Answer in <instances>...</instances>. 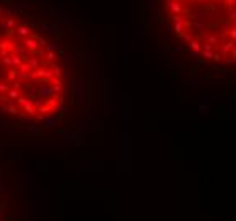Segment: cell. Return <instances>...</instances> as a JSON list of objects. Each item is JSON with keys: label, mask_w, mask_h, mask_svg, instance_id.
<instances>
[{"label": "cell", "mask_w": 236, "mask_h": 221, "mask_svg": "<svg viewBox=\"0 0 236 221\" xmlns=\"http://www.w3.org/2000/svg\"><path fill=\"white\" fill-rule=\"evenodd\" d=\"M36 27L10 19L0 34V114L46 121L63 109L65 80L56 48Z\"/></svg>", "instance_id": "6da1fadb"}, {"label": "cell", "mask_w": 236, "mask_h": 221, "mask_svg": "<svg viewBox=\"0 0 236 221\" xmlns=\"http://www.w3.org/2000/svg\"><path fill=\"white\" fill-rule=\"evenodd\" d=\"M228 19L231 21V22L236 24V7H233V9H228Z\"/></svg>", "instance_id": "7a4b0ae2"}, {"label": "cell", "mask_w": 236, "mask_h": 221, "mask_svg": "<svg viewBox=\"0 0 236 221\" xmlns=\"http://www.w3.org/2000/svg\"><path fill=\"white\" fill-rule=\"evenodd\" d=\"M222 4L226 5L228 9H233V7H236V0H222Z\"/></svg>", "instance_id": "3957f363"}, {"label": "cell", "mask_w": 236, "mask_h": 221, "mask_svg": "<svg viewBox=\"0 0 236 221\" xmlns=\"http://www.w3.org/2000/svg\"><path fill=\"white\" fill-rule=\"evenodd\" d=\"M2 213H4V201H2V194H0V221H2Z\"/></svg>", "instance_id": "277c9868"}, {"label": "cell", "mask_w": 236, "mask_h": 221, "mask_svg": "<svg viewBox=\"0 0 236 221\" xmlns=\"http://www.w3.org/2000/svg\"><path fill=\"white\" fill-rule=\"evenodd\" d=\"M175 2H182V0H175Z\"/></svg>", "instance_id": "5b68a950"}]
</instances>
